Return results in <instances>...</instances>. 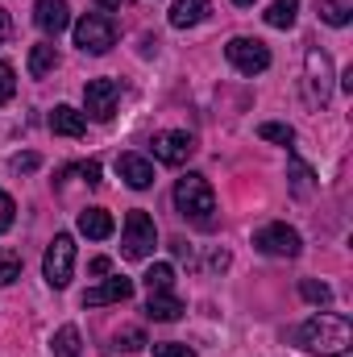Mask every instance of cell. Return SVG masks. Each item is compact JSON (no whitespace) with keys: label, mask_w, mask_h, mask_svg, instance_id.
<instances>
[{"label":"cell","mask_w":353,"mask_h":357,"mask_svg":"<svg viewBox=\"0 0 353 357\" xmlns=\"http://www.w3.org/2000/svg\"><path fill=\"white\" fill-rule=\"evenodd\" d=\"M299 345L312 349V354L341 357V354H350V345H353V328L345 316L320 312V316H312V320L299 324Z\"/></svg>","instance_id":"cell-1"},{"label":"cell","mask_w":353,"mask_h":357,"mask_svg":"<svg viewBox=\"0 0 353 357\" xmlns=\"http://www.w3.org/2000/svg\"><path fill=\"white\" fill-rule=\"evenodd\" d=\"M175 208L179 216H187V220H195L200 229H208L212 225V212H216V195H212V187H208V178L204 175H183L175 183Z\"/></svg>","instance_id":"cell-2"},{"label":"cell","mask_w":353,"mask_h":357,"mask_svg":"<svg viewBox=\"0 0 353 357\" xmlns=\"http://www.w3.org/2000/svg\"><path fill=\"white\" fill-rule=\"evenodd\" d=\"M154 245H158V229H154V216H150L146 208H133V212L125 216L121 254L137 262V258H150V254H154Z\"/></svg>","instance_id":"cell-3"},{"label":"cell","mask_w":353,"mask_h":357,"mask_svg":"<svg viewBox=\"0 0 353 357\" xmlns=\"http://www.w3.org/2000/svg\"><path fill=\"white\" fill-rule=\"evenodd\" d=\"M42 274L54 291H63L71 282V274H75V237L71 233H54V241L42 258Z\"/></svg>","instance_id":"cell-4"},{"label":"cell","mask_w":353,"mask_h":357,"mask_svg":"<svg viewBox=\"0 0 353 357\" xmlns=\"http://www.w3.org/2000/svg\"><path fill=\"white\" fill-rule=\"evenodd\" d=\"M303 88H308V104L324 108L333 96V59L324 50H308V71H303Z\"/></svg>","instance_id":"cell-5"},{"label":"cell","mask_w":353,"mask_h":357,"mask_svg":"<svg viewBox=\"0 0 353 357\" xmlns=\"http://www.w3.org/2000/svg\"><path fill=\"white\" fill-rule=\"evenodd\" d=\"M254 250L258 254H270V258H299V233L291 225H283V220L262 225L254 233Z\"/></svg>","instance_id":"cell-6"},{"label":"cell","mask_w":353,"mask_h":357,"mask_svg":"<svg viewBox=\"0 0 353 357\" xmlns=\"http://www.w3.org/2000/svg\"><path fill=\"white\" fill-rule=\"evenodd\" d=\"M112 42H117V25L108 17H100V13H88L75 25V46L84 54H104V50H112Z\"/></svg>","instance_id":"cell-7"},{"label":"cell","mask_w":353,"mask_h":357,"mask_svg":"<svg viewBox=\"0 0 353 357\" xmlns=\"http://www.w3.org/2000/svg\"><path fill=\"white\" fill-rule=\"evenodd\" d=\"M225 54H229V63L241 75H262L266 67H270V50H266V42H258V38H233L225 46Z\"/></svg>","instance_id":"cell-8"},{"label":"cell","mask_w":353,"mask_h":357,"mask_svg":"<svg viewBox=\"0 0 353 357\" xmlns=\"http://www.w3.org/2000/svg\"><path fill=\"white\" fill-rule=\"evenodd\" d=\"M150 150H154V158H158L163 167H183V162L195 154V137H191L187 129H167V133H158V137L150 142Z\"/></svg>","instance_id":"cell-9"},{"label":"cell","mask_w":353,"mask_h":357,"mask_svg":"<svg viewBox=\"0 0 353 357\" xmlns=\"http://www.w3.org/2000/svg\"><path fill=\"white\" fill-rule=\"evenodd\" d=\"M117 100H121L117 79H88V88H84V104H88V116H91V121H112Z\"/></svg>","instance_id":"cell-10"},{"label":"cell","mask_w":353,"mask_h":357,"mask_svg":"<svg viewBox=\"0 0 353 357\" xmlns=\"http://www.w3.org/2000/svg\"><path fill=\"white\" fill-rule=\"evenodd\" d=\"M33 21H38V29L46 38H59L71 25V8H67V0H38L33 4Z\"/></svg>","instance_id":"cell-11"},{"label":"cell","mask_w":353,"mask_h":357,"mask_svg":"<svg viewBox=\"0 0 353 357\" xmlns=\"http://www.w3.org/2000/svg\"><path fill=\"white\" fill-rule=\"evenodd\" d=\"M129 295H133V278L117 274V278H108V282H100V287H91V291H84V307H104V303H125Z\"/></svg>","instance_id":"cell-12"},{"label":"cell","mask_w":353,"mask_h":357,"mask_svg":"<svg viewBox=\"0 0 353 357\" xmlns=\"http://www.w3.org/2000/svg\"><path fill=\"white\" fill-rule=\"evenodd\" d=\"M117 171H121V178H125L133 191H146V187L154 183V162L142 158V154H121V158H117Z\"/></svg>","instance_id":"cell-13"},{"label":"cell","mask_w":353,"mask_h":357,"mask_svg":"<svg viewBox=\"0 0 353 357\" xmlns=\"http://www.w3.org/2000/svg\"><path fill=\"white\" fill-rule=\"evenodd\" d=\"M50 129H54L59 137H84V133H88V116H84L80 108H71V104H59V108L50 112Z\"/></svg>","instance_id":"cell-14"},{"label":"cell","mask_w":353,"mask_h":357,"mask_svg":"<svg viewBox=\"0 0 353 357\" xmlns=\"http://www.w3.org/2000/svg\"><path fill=\"white\" fill-rule=\"evenodd\" d=\"M146 316L158 320V324H171V320L183 316V299L171 295V291H150V299H146Z\"/></svg>","instance_id":"cell-15"},{"label":"cell","mask_w":353,"mask_h":357,"mask_svg":"<svg viewBox=\"0 0 353 357\" xmlns=\"http://www.w3.org/2000/svg\"><path fill=\"white\" fill-rule=\"evenodd\" d=\"M112 216H108V208H84L80 212V233L91 237V241H104V237H112Z\"/></svg>","instance_id":"cell-16"},{"label":"cell","mask_w":353,"mask_h":357,"mask_svg":"<svg viewBox=\"0 0 353 357\" xmlns=\"http://www.w3.org/2000/svg\"><path fill=\"white\" fill-rule=\"evenodd\" d=\"M208 4H212V0H175V4H171V25H175V29L200 25V21L208 17Z\"/></svg>","instance_id":"cell-17"},{"label":"cell","mask_w":353,"mask_h":357,"mask_svg":"<svg viewBox=\"0 0 353 357\" xmlns=\"http://www.w3.org/2000/svg\"><path fill=\"white\" fill-rule=\"evenodd\" d=\"M54 67H59V50H54L50 42H38V46L29 50V75L42 79V75H50Z\"/></svg>","instance_id":"cell-18"},{"label":"cell","mask_w":353,"mask_h":357,"mask_svg":"<svg viewBox=\"0 0 353 357\" xmlns=\"http://www.w3.org/2000/svg\"><path fill=\"white\" fill-rule=\"evenodd\" d=\"M295 17H299V0H274V4L266 8V25H270V29H291Z\"/></svg>","instance_id":"cell-19"},{"label":"cell","mask_w":353,"mask_h":357,"mask_svg":"<svg viewBox=\"0 0 353 357\" xmlns=\"http://www.w3.org/2000/svg\"><path fill=\"white\" fill-rule=\"evenodd\" d=\"M50 345H54V357H80V328L75 324H63Z\"/></svg>","instance_id":"cell-20"},{"label":"cell","mask_w":353,"mask_h":357,"mask_svg":"<svg viewBox=\"0 0 353 357\" xmlns=\"http://www.w3.org/2000/svg\"><path fill=\"white\" fill-rule=\"evenodd\" d=\"M316 8H320V21H329V25H337V29L350 25V17H353V8L345 0H320Z\"/></svg>","instance_id":"cell-21"},{"label":"cell","mask_w":353,"mask_h":357,"mask_svg":"<svg viewBox=\"0 0 353 357\" xmlns=\"http://www.w3.org/2000/svg\"><path fill=\"white\" fill-rule=\"evenodd\" d=\"M142 282H146V291H171L175 287V270L167 266V262H154V266L146 270Z\"/></svg>","instance_id":"cell-22"},{"label":"cell","mask_w":353,"mask_h":357,"mask_svg":"<svg viewBox=\"0 0 353 357\" xmlns=\"http://www.w3.org/2000/svg\"><path fill=\"white\" fill-rule=\"evenodd\" d=\"M258 137L262 142H278V146H291L295 142V129L283 125V121H266V125H258Z\"/></svg>","instance_id":"cell-23"},{"label":"cell","mask_w":353,"mask_h":357,"mask_svg":"<svg viewBox=\"0 0 353 357\" xmlns=\"http://www.w3.org/2000/svg\"><path fill=\"white\" fill-rule=\"evenodd\" d=\"M287 175H291V191H295V195H308V191H312V171H308L295 154H291V162H287Z\"/></svg>","instance_id":"cell-24"},{"label":"cell","mask_w":353,"mask_h":357,"mask_svg":"<svg viewBox=\"0 0 353 357\" xmlns=\"http://www.w3.org/2000/svg\"><path fill=\"white\" fill-rule=\"evenodd\" d=\"M299 295H303L308 303H320V307H324V303H333L329 282H316V278H303V282H299Z\"/></svg>","instance_id":"cell-25"},{"label":"cell","mask_w":353,"mask_h":357,"mask_svg":"<svg viewBox=\"0 0 353 357\" xmlns=\"http://www.w3.org/2000/svg\"><path fill=\"white\" fill-rule=\"evenodd\" d=\"M17 278H21V254L0 250V287H8V282H17Z\"/></svg>","instance_id":"cell-26"},{"label":"cell","mask_w":353,"mask_h":357,"mask_svg":"<svg viewBox=\"0 0 353 357\" xmlns=\"http://www.w3.org/2000/svg\"><path fill=\"white\" fill-rule=\"evenodd\" d=\"M112 349L137 354V349H146V333H142V328H125V333H117V345H112Z\"/></svg>","instance_id":"cell-27"},{"label":"cell","mask_w":353,"mask_h":357,"mask_svg":"<svg viewBox=\"0 0 353 357\" xmlns=\"http://www.w3.org/2000/svg\"><path fill=\"white\" fill-rule=\"evenodd\" d=\"M13 220H17V204H13V195H8V191H0V233H8V229H13Z\"/></svg>","instance_id":"cell-28"},{"label":"cell","mask_w":353,"mask_h":357,"mask_svg":"<svg viewBox=\"0 0 353 357\" xmlns=\"http://www.w3.org/2000/svg\"><path fill=\"white\" fill-rule=\"evenodd\" d=\"M13 91H17L13 67H8V63H0V104H8V100H13Z\"/></svg>","instance_id":"cell-29"},{"label":"cell","mask_w":353,"mask_h":357,"mask_svg":"<svg viewBox=\"0 0 353 357\" xmlns=\"http://www.w3.org/2000/svg\"><path fill=\"white\" fill-rule=\"evenodd\" d=\"M154 357H195V349L179 345V341H167V345H154Z\"/></svg>","instance_id":"cell-30"},{"label":"cell","mask_w":353,"mask_h":357,"mask_svg":"<svg viewBox=\"0 0 353 357\" xmlns=\"http://www.w3.org/2000/svg\"><path fill=\"white\" fill-rule=\"evenodd\" d=\"M38 162H42L38 154H17V158H13V171H17V175H29V171H38Z\"/></svg>","instance_id":"cell-31"},{"label":"cell","mask_w":353,"mask_h":357,"mask_svg":"<svg viewBox=\"0 0 353 357\" xmlns=\"http://www.w3.org/2000/svg\"><path fill=\"white\" fill-rule=\"evenodd\" d=\"M75 171L84 175V183H88V187H96V183H100V162H80Z\"/></svg>","instance_id":"cell-32"},{"label":"cell","mask_w":353,"mask_h":357,"mask_svg":"<svg viewBox=\"0 0 353 357\" xmlns=\"http://www.w3.org/2000/svg\"><path fill=\"white\" fill-rule=\"evenodd\" d=\"M8 33H13V21H8V13H4V8H0V46H4V42H8Z\"/></svg>","instance_id":"cell-33"},{"label":"cell","mask_w":353,"mask_h":357,"mask_svg":"<svg viewBox=\"0 0 353 357\" xmlns=\"http://www.w3.org/2000/svg\"><path fill=\"white\" fill-rule=\"evenodd\" d=\"M171 250H175L179 258H191V245H187L183 237H175V241H171Z\"/></svg>","instance_id":"cell-34"},{"label":"cell","mask_w":353,"mask_h":357,"mask_svg":"<svg viewBox=\"0 0 353 357\" xmlns=\"http://www.w3.org/2000/svg\"><path fill=\"white\" fill-rule=\"evenodd\" d=\"M88 270H91V274H108V270H112V262H108V258H96Z\"/></svg>","instance_id":"cell-35"},{"label":"cell","mask_w":353,"mask_h":357,"mask_svg":"<svg viewBox=\"0 0 353 357\" xmlns=\"http://www.w3.org/2000/svg\"><path fill=\"white\" fill-rule=\"evenodd\" d=\"M229 266V254H225V250H216V254H212V270H225Z\"/></svg>","instance_id":"cell-36"},{"label":"cell","mask_w":353,"mask_h":357,"mask_svg":"<svg viewBox=\"0 0 353 357\" xmlns=\"http://www.w3.org/2000/svg\"><path fill=\"white\" fill-rule=\"evenodd\" d=\"M100 8H129V0H96Z\"/></svg>","instance_id":"cell-37"},{"label":"cell","mask_w":353,"mask_h":357,"mask_svg":"<svg viewBox=\"0 0 353 357\" xmlns=\"http://www.w3.org/2000/svg\"><path fill=\"white\" fill-rule=\"evenodd\" d=\"M233 4H241V8H250V4H258V0H233Z\"/></svg>","instance_id":"cell-38"}]
</instances>
